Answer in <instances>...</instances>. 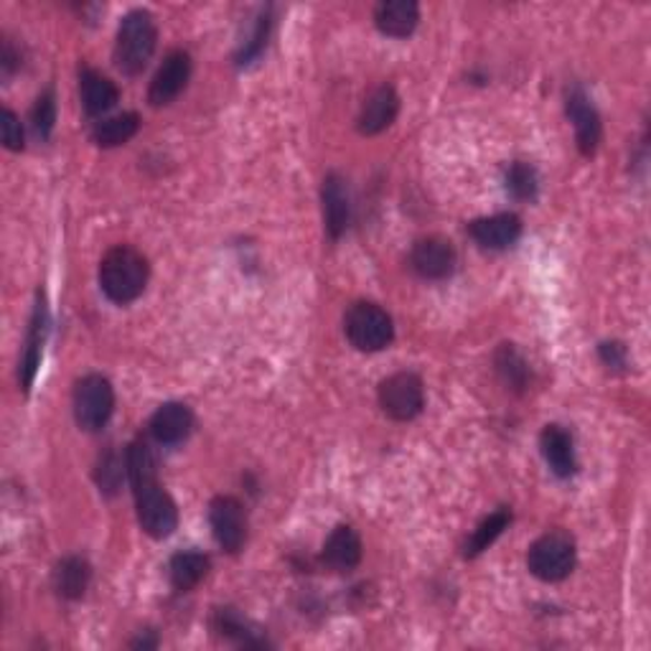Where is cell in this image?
I'll return each instance as SVG.
<instances>
[{
  "mask_svg": "<svg viewBox=\"0 0 651 651\" xmlns=\"http://www.w3.org/2000/svg\"><path fill=\"white\" fill-rule=\"evenodd\" d=\"M125 471L133 484L137 522L153 540H166L178 527V509L156 474V459L145 441H133L125 453Z\"/></svg>",
  "mask_w": 651,
  "mask_h": 651,
  "instance_id": "cell-1",
  "label": "cell"
},
{
  "mask_svg": "<svg viewBox=\"0 0 651 651\" xmlns=\"http://www.w3.org/2000/svg\"><path fill=\"white\" fill-rule=\"evenodd\" d=\"M148 275L151 267L143 252L128 247V244H118L102 257L100 288L112 304L128 306L143 296Z\"/></svg>",
  "mask_w": 651,
  "mask_h": 651,
  "instance_id": "cell-2",
  "label": "cell"
},
{
  "mask_svg": "<svg viewBox=\"0 0 651 651\" xmlns=\"http://www.w3.org/2000/svg\"><path fill=\"white\" fill-rule=\"evenodd\" d=\"M158 44V31L156 21L148 11H130L125 19L120 21L118 41H115V64L122 75L135 77L148 67L153 52Z\"/></svg>",
  "mask_w": 651,
  "mask_h": 651,
  "instance_id": "cell-3",
  "label": "cell"
},
{
  "mask_svg": "<svg viewBox=\"0 0 651 651\" xmlns=\"http://www.w3.org/2000/svg\"><path fill=\"white\" fill-rule=\"evenodd\" d=\"M344 331L352 346L360 349V352H382L395 339L393 316L382 306L369 304V300H360V304L349 308Z\"/></svg>",
  "mask_w": 651,
  "mask_h": 651,
  "instance_id": "cell-4",
  "label": "cell"
},
{
  "mask_svg": "<svg viewBox=\"0 0 651 651\" xmlns=\"http://www.w3.org/2000/svg\"><path fill=\"white\" fill-rule=\"evenodd\" d=\"M527 567L534 577L544 583H558L573 573L575 567V542L565 532H548L532 542L527 552Z\"/></svg>",
  "mask_w": 651,
  "mask_h": 651,
  "instance_id": "cell-5",
  "label": "cell"
},
{
  "mask_svg": "<svg viewBox=\"0 0 651 651\" xmlns=\"http://www.w3.org/2000/svg\"><path fill=\"white\" fill-rule=\"evenodd\" d=\"M115 410V389L102 374H87L75 385V420L87 433L108 426Z\"/></svg>",
  "mask_w": 651,
  "mask_h": 651,
  "instance_id": "cell-6",
  "label": "cell"
},
{
  "mask_svg": "<svg viewBox=\"0 0 651 651\" xmlns=\"http://www.w3.org/2000/svg\"><path fill=\"white\" fill-rule=\"evenodd\" d=\"M379 407L387 418L410 422L426 407V387L415 372H397L379 385Z\"/></svg>",
  "mask_w": 651,
  "mask_h": 651,
  "instance_id": "cell-7",
  "label": "cell"
},
{
  "mask_svg": "<svg viewBox=\"0 0 651 651\" xmlns=\"http://www.w3.org/2000/svg\"><path fill=\"white\" fill-rule=\"evenodd\" d=\"M209 525L214 532V540L219 548L230 555H238L247 540V515L240 499L234 496H217L209 504Z\"/></svg>",
  "mask_w": 651,
  "mask_h": 651,
  "instance_id": "cell-8",
  "label": "cell"
},
{
  "mask_svg": "<svg viewBox=\"0 0 651 651\" xmlns=\"http://www.w3.org/2000/svg\"><path fill=\"white\" fill-rule=\"evenodd\" d=\"M191 79V56L181 52V48H176V52H170L166 59L156 71V77L151 81V89H148V100L153 108H166L176 100L178 95L184 92L186 85H189Z\"/></svg>",
  "mask_w": 651,
  "mask_h": 651,
  "instance_id": "cell-9",
  "label": "cell"
},
{
  "mask_svg": "<svg viewBox=\"0 0 651 651\" xmlns=\"http://www.w3.org/2000/svg\"><path fill=\"white\" fill-rule=\"evenodd\" d=\"M455 257L453 244L443 238H422L412 244L410 252V265L412 271L426 280H445L451 278L455 271Z\"/></svg>",
  "mask_w": 651,
  "mask_h": 651,
  "instance_id": "cell-10",
  "label": "cell"
},
{
  "mask_svg": "<svg viewBox=\"0 0 651 651\" xmlns=\"http://www.w3.org/2000/svg\"><path fill=\"white\" fill-rule=\"evenodd\" d=\"M46 333H48V308H46L44 293H38L34 313H31V321H29L26 341H23L21 364H19V382L23 393H31V387H34V379L41 366V354H44Z\"/></svg>",
  "mask_w": 651,
  "mask_h": 651,
  "instance_id": "cell-11",
  "label": "cell"
},
{
  "mask_svg": "<svg viewBox=\"0 0 651 651\" xmlns=\"http://www.w3.org/2000/svg\"><path fill=\"white\" fill-rule=\"evenodd\" d=\"M567 118L575 128V141L577 148H581L583 156H593L600 143V135H604V128H600V115L598 110L593 108L591 97L583 92L581 87H573L567 92L565 100Z\"/></svg>",
  "mask_w": 651,
  "mask_h": 651,
  "instance_id": "cell-12",
  "label": "cell"
},
{
  "mask_svg": "<svg viewBox=\"0 0 651 651\" xmlns=\"http://www.w3.org/2000/svg\"><path fill=\"white\" fill-rule=\"evenodd\" d=\"M397 112H400V97H397L395 87L382 85L366 97L360 118H356V128L362 135H379L397 120Z\"/></svg>",
  "mask_w": 651,
  "mask_h": 651,
  "instance_id": "cell-13",
  "label": "cell"
},
{
  "mask_svg": "<svg viewBox=\"0 0 651 651\" xmlns=\"http://www.w3.org/2000/svg\"><path fill=\"white\" fill-rule=\"evenodd\" d=\"M321 203H323V222L325 232L333 240H339L346 232L349 219H352V199H349L346 181L339 174H329L321 186Z\"/></svg>",
  "mask_w": 651,
  "mask_h": 651,
  "instance_id": "cell-14",
  "label": "cell"
},
{
  "mask_svg": "<svg viewBox=\"0 0 651 651\" xmlns=\"http://www.w3.org/2000/svg\"><path fill=\"white\" fill-rule=\"evenodd\" d=\"M194 430V412L184 402H166L161 405L151 418V435L161 445H178L191 435Z\"/></svg>",
  "mask_w": 651,
  "mask_h": 651,
  "instance_id": "cell-15",
  "label": "cell"
},
{
  "mask_svg": "<svg viewBox=\"0 0 651 651\" xmlns=\"http://www.w3.org/2000/svg\"><path fill=\"white\" fill-rule=\"evenodd\" d=\"M468 232L471 238L486 250H507L519 240V234H522V219L504 211V214L474 219V222L468 224Z\"/></svg>",
  "mask_w": 651,
  "mask_h": 651,
  "instance_id": "cell-16",
  "label": "cell"
},
{
  "mask_svg": "<svg viewBox=\"0 0 651 651\" xmlns=\"http://www.w3.org/2000/svg\"><path fill=\"white\" fill-rule=\"evenodd\" d=\"M79 95L85 112L92 118H100L104 112H110L120 100V89L110 77H104L102 71L85 67L79 71Z\"/></svg>",
  "mask_w": 651,
  "mask_h": 651,
  "instance_id": "cell-17",
  "label": "cell"
},
{
  "mask_svg": "<svg viewBox=\"0 0 651 651\" xmlns=\"http://www.w3.org/2000/svg\"><path fill=\"white\" fill-rule=\"evenodd\" d=\"M540 448L544 461L552 474L558 478H570L577 471V459H575V443L573 435L567 433L563 426H548L540 435Z\"/></svg>",
  "mask_w": 651,
  "mask_h": 651,
  "instance_id": "cell-18",
  "label": "cell"
},
{
  "mask_svg": "<svg viewBox=\"0 0 651 651\" xmlns=\"http://www.w3.org/2000/svg\"><path fill=\"white\" fill-rule=\"evenodd\" d=\"M323 563L336 573H349L362 563V540L354 527L341 525L323 544Z\"/></svg>",
  "mask_w": 651,
  "mask_h": 651,
  "instance_id": "cell-19",
  "label": "cell"
},
{
  "mask_svg": "<svg viewBox=\"0 0 651 651\" xmlns=\"http://www.w3.org/2000/svg\"><path fill=\"white\" fill-rule=\"evenodd\" d=\"M420 21V8L412 0H387V3H379L377 11H374V23L385 36L393 38H405L410 36L415 29H418Z\"/></svg>",
  "mask_w": 651,
  "mask_h": 651,
  "instance_id": "cell-20",
  "label": "cell"
},
{
  "mask_svg": "<svg viewBox=\"0 0 651 651\" xmlns=\"http://www.w3.org/2000/svg\"><path fill=\"white\" fill-rule=\"evenodd\" d=\"M207 573H209V558L197 550L176 552L168 563L170 585L181 593L197 588L203 577H207Z\"/></svg>",
  "mask_w": 651,
  "mask_h": 651,
  "instance_id": "cell-21",
  "label": "cell"
},
{
  "mask_svg": "<svg viewBox=\"0 0 651 651\" xmlns=\"http://www.w3.org/2000/svg\"><path fill=\"white\" fill-rule=\"evenodd\" d=\"M89 581H92V567H89L85 558H64L54 570V588L67 600L85 596Z\"/></svg>",
  "mask_w": 651,
  "mask_h": 651,
  "instance_id": "cell-22",
  "label": "cell"
},
{
  "mask_svg": "<svg viewBox=\"0 0 651 651\" xmlns=\"http://www.w3.org/2000/svg\"><path fill=\"white\" fill-rule=\"evenodd\" d=\"M211 626L222 639H230L240 647H265V639L257 637V631L252 629L238 608H217L214 616H211Z\"/></svg>",
  "mask_w": 651,
  "mask_h": 651,
  "instance_id": "cell-23",
  "label": "cell"
},
{
  "mask_svg": "<svg viewBox=\"0 0 651 651\" xmlns=\"http://www.w3.org/2000/svg\"><path fill=\"white\" fill-rule=\"evenodd\" d=\"M137 128H141V118L135 112H122V115H112L97 122L92 130V141L100 148H118V145L128 143L137 133Z\"/></svg>",
  "mask_w": 651,
  "mask_h": 651,
  "instance_id": "cell-24",
  "label": "cell"
},
{
  "mask_svg": "<svg viewBox=\"0 0 651 651\" xmlns=\"http://www.w3.org/2000/svg\"><path fill=\"white\" fill-rule=\"evenodd\" d=\"M511 525V511L509 509H496L494 515H488L482 525L474 529V534L468 537L466 548H463V558H478L484 550L499 540L504 529Z\"/></svg>",
  "mask_w": 651,
  "mask_h": 651,
  "instance_id": "cell-25",
  "label": "cell"
},
{
  "mask_svg": "<svg viewBox=\"0 0 651 651\" xmlns=\"http://www.w3.org/2000/svg\"><path fill=\"white\" fill-rule=\"evenodd\" d=\"M496 372L504 379V385H509L511 389H525L527 379H529V366L522 360V354L517 352L511 344H501L499 352H496Z\"/></svg>",
  "mask_w": 651,
  "mask_h": 651,
  "instance_id": "cell-26",
  "label": "cell"
},
{
  "mask_svg": "<svg viewBox=\"0 0 651 651\" xmlns=\"http://www.w3.org/2000/svg\"><path fill=\"white\" fill-rule=\"evenodd\" d=\"M504 181H507V191L517 201H532L537 197V189H540V178H537V170L525 161L511 163Z\"/></svg>",
  "mask_w": 651,
  "mask_h": 651,
  "instance_id": "cell-27",
  "label": "cell"
},
{
  "mask_svg": "<svg viewBox=\"0 0 651 651\" xmlns=\"http://www.w3.org/2000/svg\"><path fill=\"white\" fill-rule=\"evenodd\" d=\"M54 122H56L54 92H44L36 100L34 110H31V125H34L38 137H48L54 130Z\"/></svg>",
  "mask_w": 651,
  "mask_h": 651,
  "instance_id": "cell-28",
  "label": "cell"
},
{
  "mask_svg": "<svg viewBox=\"0 0 651 651\" xmlns=\"http://www.w3.org/2000/svg\"><path fill=\"white\" fill-rule=\"evenodd\" d=\"M0 137H3V145L8 151L19 153L23 151V128L21 120L13 110L0 112Z\"/></svg>",
  "mask_w": 651,
  "mask_h": 651,
  "instance_id": "cell-29",
  "label": "cell"
},
{
  "mask_svg": "<svg viewBox=\"0 0 651 651\" xmlns=\"http://www.w3.org/2000/svg\"><path fill=\"white\" fill-rule=\"evenodd\" d=\"M267 31H271V19H267V15H263V19H260L255 23V29H252V36H250L247 44L242 46L240 64H247L250 59H255V56L260 52H263L265 44H267Z\"/></svg>",
  "mask_w": 651,
  "mask_h": 651,
  "instance_id": "cell-30",
  "label": "cell"
},
{
  "mask_svg": "<svg viewBox=\"0 0 651 651\" xmlns=\"http://www.w3.org/2000/svg\"><path fill=\"white\" fill-rule=\"evenodd\" d=\"M598 354L610 369H624L626 366V346L618 344V341H606V344H600Z\"/></svg>",
  "mask_w": 651,
  "mask_h": 651,
  "instance_id": "cell-31",
  "label": "cell"
}]
</instances>
